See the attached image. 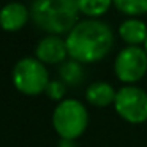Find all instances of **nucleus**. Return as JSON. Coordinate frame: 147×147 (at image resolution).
Masks as SVG:
<instances>
[{"mask_svg":"<svg viewBox=\"0 0 147 147\" xmlns=\"http://www.w3.org/2000/svg\"><path fill=\"white\" fill-rule=\"evenodd\" d=\"M35 57L45 65H60L70 57L67 40L62 38V35L48 33L35 46Z\"/></svg>","mask_w":147,"mask_h":147,"instance_id":"obj_7","label":"nucleus"},{"mask_svg":"<svg viewBox=\"0 0 147 147\" xmlns=\"http://www.w3.org/2000/svg\"><path fill=\"white\" fill-rule=\"evenodd\" d=\"M11 79L18 92L27 96H36L45 93L51 78L46 65L41 60L36 57H22L13 67Z\"/></svg>","mask_w":147,"mask_h":147,"instance_id":"obj_4","label":"nucleus"},{"mask_svg":"<svg viewBox=\"0 0 147 147\" xmlns=\"http://www.w3.org/2000/svg\"><path fill=\"white\" fill-rule=\"evenodd\" d=\"M144 49H146V52H147V40H146V43H144Z\"/></svg>","mask_w":147,"mask_h":147,"instance_id":"obj_16","label":"nucleus"},{"mask_svg":"<svg viewBox=\"0 0 147 147\" xmlns=\"http://www.w3.org/2000/svg\"><path fill=\"white\" fill-rule=\"evenodd\" d=\"M114 7L125 16H141L147 13V0H114Z\"/></svg>","mask_w":147,"mask_h":147,"instance_id":"obj_13","label":"nucleus"},{"mask_svg":"<svg viewBox=\"0 0 147 147\" xmlns=\"http://www.w3.org/2000/svg\"><path fill=\"white\" fill-rule=\"evenodd\" d=\"M78 0H33L30 19L51 35H68L79 21Z\"/></svg>","mask_w":147,"mask_h":147,"instance_id":"obj_2","label":"nucleus"},{"mask_svg":"<svg viewBox=\"0 0 147 147\" xmlns=\"http://www.w3.org/2000/svg\"><path fill=\"white\" fill-rule=\"evenodd\" d=\"M30 19V8L21 2H8L0 13V22L5 32H19Z\"/></svg>","mask_w":147,"mask_h":147,"instance_id":"obj_8","label":"nucleus"},{"mask_svg":"<svg viewBox=\"0 0 147 147\" xmlns=\"http://www.w3.org/2000/svg\"><path fill=\"white\" fill-rule=\"evenodd\" d=\"M52 127L63 139H78L89 127V111L79 100L65 98L54 108Z\"/></svg>","mask_w":147,"mask_h":147,"instance_id":"obj_3","label":"nucleus"},{"mask_svg":"<svg viewBox=\"0 0 147 147\" xmlns=\"http://www.w3.org/2000/svg\"><path fill=\"white\" fill-rule=\"evenodd\" d=\"M117 90L106 81H95L86 90V100L95 108H106L114 105Z\"/></svg>","mask_w":147,"mask_h":147,"instance_id":"obj_10","label":"nucleus"},{"mask_svg":"<svg viewBox=\"0 0 147 147\" xmlns=\"http://www.w3.org/2000/svg\"><path fill=\"white\" fill-rule=\"evenodd\" d=\"M114 109L122 120L131 125L147 122V92L133 84L120 87L114 100Z\"/></svg>","mask_w":147,"mask_h":147,"instance_id":"obj_5","label":"nucleus"},{"mask_svg":"<svg viewBox=\"0 0 147 147\" xmlns=\"http://www.w3.org/2000/svg\"><path fill=\"white\" fill-rule=\"evenodd\" d=\"M112 5H114V0H78L79 13L93 19H100L103 14L111 10Z\"/></svg>","mask_w":147,"mask_h":147,"instance_id":"obj_12","label":"nucleus"},{"mask_svg":"<svg viewBox=\"0 0 147 147\" xmlns=\"http://www.w3.org/2000/svg\"><path fill=\"white\" fill-rule=\"evenodd\" d=\"M84 63L74 60V59H67L59 65V79H62L68 87H78L86 79V71H84Z\"/></svg>","mask_w":147,"mask_h":147,"instance_id":"obj_11","label":"nucleus"},{"mask_svg":"<svg viewBox=\"0 0 147 147\" xmlns=\"http://www.w3.org/2000/svg\"><path fill=\"white\" fill-rule=\"evenodd\" d=\"M67 87L68 86L62 79H51L45 93L52 101H62V100H65V95H67Z\"/></svg>","mask_w":147,"mask_h":147,"instance_id":"obj_14","label":"nucleus"},{"mask_svg":"<svg viewBox=\"0 0 147 147\" xmlns=\"http://www.w3.org/2000/svg\"><path fill=\"white\" fill-rule=\"evenodd\" d=\"M119 36L127 46H144L147 40V24L139 16H127L119 26Z\"/></svg>","mask_w":147,"mask_h":147,"instance_id":"obj_9","label":"nucleus"},{"mask_svg":"<svg viewBox=\"0 0 147 147\" xmlns=\"http://www.w3.org/2000/svg\"><path fill=\"white\" fill-rule=\"evenodd\" d=\"M65 40L70 57L87 65L103 60L112 51L114 32L105 21L86 18L78 21Z\"/></svg>","mask_w":147,"mask_h":147,"instance_id":"obj_1","label":"nucleus"},{"mask_svg":"<svg viewBox=\"0 0 147 147\" xmlns=\"http://www.w3.org/2000/svg\"><path fill=\"white\" fill-rule=\"evenodd\" d=\"M74 141H76V139H63V138H60V142H59V147H76Z\"/></svg>","mask_w":147,"mask_h":147,"instance_id":"obj_15","label":"nucleus"},{"mask_svg":"<svg viewBox=\"0 0 147 147\" xmlns=\"http://www.w3.org/2000/svg\"><path fill=\"white\" fill-rule=\"evenodd\" d=\"M114 73L123 84H134L147 73V52L144 46H125L114 59Z\"/></svg>","mask_w":147,"mask_h":147,"instance_id":"obj_6","label":"nucleus"}]
</instances>
